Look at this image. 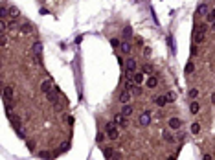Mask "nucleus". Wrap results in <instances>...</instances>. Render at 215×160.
<instances>
[{
	"instance_id": "1",
	"label": "nucleus",
	"mask_w": 215,
	"mask_h": 160,
	"mask_svg": "<svg viewBox=\"0 0 215 160\" xmlns=\"http://www.w3.org/2000/svg\"><path fill=\"white\" fill-rule=\"evenodd\" d=\"M7 118H9V122H11L13 129L17 131V134L20 138H24V129H22V122H20V118H18L17 114H11V112H7Z\"/></svg>"
},
{
	"instance_id": "2",
	"label": "nucleus",
	"mask_w": 215,
	"mask_h": 160,
	"mask_svg": "<svg viewBox=\"0 0 215 160\" xmlns=\"http://www.w3.org/2000/svg\"><path fill=\"white\" fill-rule=\"evenodd\" d=\"M204 37H206V26H195L193 28V42H195V44L202 42Z\"/></svg>"
},
{
	"instance_id": "3",
	"label": "nucleus",
	"mask_w": 215,
	"mask_h": 160,
	"mask_svg": "<svg viewBox=\"0 0 215 160\" xmlns=\"http://www.w3.org/2000/svg\"><path fill=\"white\" fill-rule=\"evenodd\" d=\"M105 129H107V134H109L110 140H116V138H118V129H116V123L114 122H109V123L105 125Z\"/></svg>"
},
{
	"instance_id": "4",
	"label": "nucleus",
	"mask_w": 215,
	"mask_h": 160,
	"mask_svg": "<svg viewBox=\"0 0 215 160\" xmlns=\"http://www.w3.org/2000/svg\"><path fill=\"white\" fill-rule=\"evenodd\" d=\"M138 123L142 125V127L149 125V123H151V112H149V111H144L142 114H140V118H138Z\"/></svg>"
},
{
	"instance_id": "5",
	"label": "nucleus",
	"mask_w": 215,
	"mask_h": 160,
	"mask_svg": "<svg viewBox=\"0 0 215 160\" xmlns=\"http://www.w3.org/2000/svg\"><path fill=\"white\" fill-rule=\"evenodd\" d=\"M114 123H116L118 127H127V118H125L121 112H118V114L114 116Z\"/></svg>"
},
{
	"instance_id": "6",
	"label": "nucleus",
	"mask_w": 215,
	"mask_h": 160,
	"mask_svg": "<svg viewBox=\"0 0 215 160\" xmlns=\"http://www.w3.org/2000/svg\"><path fill=\"white\" fill-rule=\"evenodd\" d=\"M125 70H127V72H131V74L136 72V61H134L133 57H129V59L125 61Z\"/></svg>"
},
{
	"instance_id": "7",
	"label": "nucleus",
	"mask_w": 215,
	"mask_h": 160,
	"mask_svg": "<svg viewBox=\"0 0 215 160\" xmlns=\"http://www.w3.org/2000/svg\"><path fill=\"white\" fill-rule=\"evenodd\" d=\"M144 79H145V72H134V74H133V81H134L136 85H144V83H145Z\"/></svg>"
},
{
	"instance_id": "8",
	"label": "nucleus",
	"mask_w": 215,
	"mask_h": 160,
	"mask_svg": "<svg viewBox=\"0 0 215 160\" xmlns=\"http://www.w3.org/2000/svg\"><path fill=\"white\" fill-rule=\"evenodd\" d=\"M167 125H169V129H173V131H178L180 127H182V122H180V118H171V120L167 122Z\"/></svg>"
},
{
	"instance_id": "9",
	"label": "nucleus",
	"mask_w": 215,
	"mask_h": 160,
	"mask_svg": "<svg viewBox=\"0 0 215 160\" xmlns=\"http://www.w3.org/2000/svg\"><path fill=\"white\" fill-rule=\"evenodd\" d=\"M15 96V88L11 87V85H6L4 87V100H11Z\"/></svg>"
},
{
	"instance_id": "10",
	"label": "nucleus",
	"mask_w": 215,
	"mask_h": 160,
	"mask_svg": "<svg viewBox=\"0 0 215 160\" xmlns=\"http://www.w3.org/2000/svg\"><path fill=\"white\" fill-rule=\"evenodd\" d=\"M46 98H48V101L55 103V101H57V88H55V87H52V88L46 92Z\"/></svg>"
},
{
	"instance_id": "11",
	"label": "nucleus",
	"mask_w": 215,
	"mask_h": 160,
	"mask_svg": "<svg viewBox=\"0 0 215 160\" xmlns=\"http://www.w3.org/2000/svg\"><path fill=\"white\" fill-rule=\"evenodd\" d=\"M120 50H121V53H125V55H131V52H133V46H131V42L123 41V42H121V46H120Z\"/></svg>"
},
{
	"instance_id": "12",
	"label": "nucleus",
	"mask_w": 215,
	"mask_h": 160,
	"mask_svg": "<svg viewBox=\"0 0 215 160\" xmlns=\"http://www.w3.org/2000/svg\"><path fill=\"white\" fill-rule=\"evenodd\" d=\"M133 112H134V109H133V107L129 105V103H125V105H123V109H121V114L125 116V118H131Z\"/></svg>"
},
{
	"instance_id": "13",
	"label": "nucleus",
	"mask_w": 215,
	"mask_h": 160,
	"mask_svg": "<svg viewBox=\"0 0 215 160\" xmlns=\"http://www.w3.org/2000/svg\"><path fill=\"white\" fill-rule=\"evenodd\" d=\"M52 87H53V83H52V79H50V77H48V79H44V81L40 83V90L44 92V94H46V92H48Z\"/></svg>"
},
{
	"instance_id": "14",
	"label": "nucleus",
	"mask_w": 215,
	"mask_h": 160,
	"mask_svg": "<svg viewBox=\"0 0 215 160\" xmlns=\"http://www.w3.org/2000/svg\"><path fill=\"white\" fill-rule=\"evenodd\" d=\"M129 100H131V92H129V88H127V90H123L120 94V103L125 105V103H129Z\"/></svg>"
},
{
	"instance_id": "15",
	"label": "nucleus",
	"mask_w": 215,
	"mask_h": 160,
	"mask_svg": "<svg viewBox=\"0 0 215 160\" xmlns=\"http://www.w3.org/2000/svg\"><path fill=\"white\" fill-rule=\"evenodd\" d=\"M31 52H33L35 55H40V53H42V42H40V41L33 42V46H31Z\"/></svg>"
},
{
	"instance_id": "16",
	"label": "nucleus",
	"mask_w": 215,
	"mask_h": 160,
	"mask_svg": "<svg viewBox=\"0 0 215 160\" xmlns=\"http://www.w3.org/2000/svg\"><path fill=\"white\" fill-rule=\"evenodd\" d=\"M162 136H164V140H166L167 144H173V142H175V136L171 134L167 129H164V131H162Z\"/></svg>"
},
{
	"instance_id": "17",
	"label": "nucleus",
	"mask_w": 215,
	"mask_h": 160,
	"mask_svg": "<svg viewBox=\"0 0 215 160\" xmlns=\"http://www.w3.org/2000/svg\"><path fill=\"white\" fill-rule=\"evenodd\" d=\"M189 111H191V114H199V112H200V105L193 100V103L189 105Z\"/></svg>"
},
{
	"instance_id": "18",
	"label": "nucleus",
	"mask_w": 215,
	"mask_h": 160,
	"mask_svg": "<svg viewBox=\"0 0 215 160\" xmlns=\"http://www.w3.org/2000/svg\"><path fill=\"white\" fill-rule=\"evenodd\" d=\"M147 87H149V88H156V87H158V79H156L155 76H151V77L147 79Z\"/></svg>"
},
{
	"instance_id": "19",
	"label": "nucleus",
	"mask_w": 215,
	"mask_h": 160,
	"mask_svg": "<svg viewBox=\"0 0 215 160\" xmlns=\"http://www.w3.org/2000/svg\"><path fill=\"white\" fill-rule=\"evenodd\" d=\"M18 15H20V9L18 7H15V6L9 7V17H11V18H17Z\"/></svg>"
},
{
	"instance_id": "20",
	"label": "nucleus",
	"mask_w": 215,
	"mask_h": 160,
	"mask_svg": "<svg viewBox=\"0 0 215 160\" xmlns=\"http://www.w3.org/2000/svg\"><path fill=\"white\" fill-rule=\"evenodd\" d=\"M155 103H156L158 107H164V105L167 103V98H166V96H158V98H155Z\"/></svg>"
},
{
	"instance_id": "21",
	"label": "nucleus",
	"mask_w": 215,
	"mask_h": 160,
	"mask_svg": "<svg viewBox=\"0 0 215 160\" xmlns=\"http://www.w3.org/2000/svg\"><path fill=\"white\" fill-rule=\"evenodd\" d=\"M131 94H134V96H140V94H142V88H140V85H136V83L131 85Z\"/></svg>"
},
{
	"instance_id": "22",
	"label": "nucleus",
	"mask_w": 215,
	"mask_h": 160,
	"mask_svg": "<svg viewBox=\"0 0 215 160\" xmlns=\"http://www.w3.org/2000/svg\"><path fill=\"white\" fill-rule=\"evenodd\" d=\"M199 15H206L208 17V13H210V9H208V6L206 4H202V6H199V11H197Z\"/></svg>"
},
{
	"instance_id": "23",
	"label": "nucleus",
	"mask_w": 215,
	"mask_h": 160,
	"mask_svg": "<svg viewBox=\"0 0 215 160\" xmlns=\"http://www.w3.org/2000/svg\"><path fill=\"white\" fill-rule=\"evenodd\" d=\"M40 158H53V156H57V153H50V151H40L39 153Z\"/></svg>"
},
{
	"instance_id": "24",
	"label": "nucleus",
	"mask_w": 215,
	"mask_h": 160,
	"mask_svg": "<svg viewBox=\"0 0 215 160\" xmlns=\"http://www.w3.org/2000/svg\"><path fill=\"white\" fill-rule=\"evenodd\" d=\"M193 70H195V65H193V63L191 61H188V65H186V68H184V72L188 74V76H189V74H193Z\"/></svg>"
},
{
	"instance_id": "25",
	"label": "nucleus",
	"mask_w": 215,
	"mask_h": 160,
	"mask_svg": "<svg viewBox=\"0 0 215 160\" xmlns=\"http://www.w3.org/2000/svg\"><path fill=\"white\" fill-rule=\"evenodd\" d=\"M199 94H200L199 88H189V94H188V96H189L191 100H197V98H199Z\"/></svg>"
},
{
	"instance_id": "26",
	"label": "nucleus",
	"mask_w": 215,
	"mask_h": 160,
	"mask_svg": "<svg viewBox=\"0 0 215 160\" xmlns=\"http://www.w3.org/2000/svg\"><path fill=\"white\" fill-rule=\"evenodd\" d=\"M191 133H193V134H199V133H200V123H197V122L191 123Z\"/></svg>"
},
{
	"instance_id": "27",
	"label": "nucleus",
	"mask_w": 215,
	"mask_h": 160,
	"mask_svg": "<svg viewBox=\"0 0 215 160\" xmlns=\"http://www.w3.org/2000/svg\"><path fill=\"white\" fill-rule=\"evenodd\" d=\"M166 98H167V103H173V101L177 100V94H175V92H167Z\"/></svg>"
},
{
	"instance_id": "28",
	"label": "nucleus",
	"mask_w": 215,
	"mask_h": 160,
	"mask_svg": "<svg viewBox=\"0 0 215 160\" xmlns=\"http://www.w3.org/2000/svg\"><path fill=\"white\" fill-rule=\"evenodd\" d=\"M22 31H24V33H31V31H33V28H31L29 22H24V24H22Z\"/></svg>"
},
{
	"instance_id": "29",
	"label": "nucleus",
	"mask_w": 215,
	"mask_h": 160,
	"mask_svg": "<svg viewBox=\"0 0 215 160\" xmlns=\"http://www.w3.org/2000/svg\"><path fill=\"white\" fill-rule=\"evenodd\" d=\"M18 28V22H17V18H11V20H9V29H11V31H15Z\"/></svg>"
},
{
	"instance_id": "30",
	"label": "nucleus",
	"mask_w": 215,
	"mask_h": 160,
	"mask_svg": "<svg viewBox=\"0 0 215 160\" xmlns=\"http://www.w3.org/2000/svg\"><path fill=\"white\" fill-rule=\"evenodd\" d=\"M0 44H2V48H4V50L7 48V35H6V33H2V39H0Z\"/></svg>"
},
{
	"instance_id": "31",
	"label": "nucleus",
	"mask_w": 215,
	"mask_h": 160,
	"mask_svg": "<svg viewBox=\"0 0 215 160\" xmlns=\"http://www.w3.org/2000/svg\"><path fill=\"white\" fill-rule=\"evenodd\" d=\"M110 44H112L114 48H120V46H121V42H120V39H110Z\"/></svg>"
},
{
	"instance_id": "32",
	"label": "nucleus",
	"mask_w": 215,
	"mask_h": 160,
	"mask_svg": "<svg viewBox=\"0 0 215 160\" xmlns=\"http://www.w3.org/2000/svg\"><path fill=\"white\" fill-rule=\"evenodd\" d=\"M208 20H210V22H213V20H215V7H213L211 11L208 13Z\"/></svg>"
},
{
	"instance_id": "33",
	"label": "nucleus",
	"mask_w": 215,
	"mask_h": 160,
	"mask_svg": "<svg viewBox=\"0 0 215 160\" xmlns=\"http://www.w3.org/2000/svg\"><path fill=\"white\" fill-rule=\"evenodd\" d=\"M103 155H105V158H112V156H114L112 149H105V153H103Z\"/></svg>"
},
{
	"instance_id": "34",
	"label": "nucleus",
	"mask_w": 215,
	"mask_h": 160,
	"mask_svg": "<svg viewBox=\"0 0 215 160\" xmlns=\"http://www.w3.org/2000/svg\"><path fill=\"white\" fill-rule=\"evenodd\" d=\"M68 147H70V142H64V144H61V149H59V151H68Z\"/></svg>"
},
{
	"instance_id": "35",
	"label": "nucleus",
	"mask_w": 215,
	"mask_h": 160,
	"mask_svg": "<svg viewBox=\"0 0 215 160\" xmlns=\"http://www.w3.org/2000/svg\"><path fill=\"white\" fill-rule=\"evenodd\" d=\"M144 72H145V74H151V72H153V66H151V65H145V66H144Z\"/></svg>"
},
{
	"instance_id": "36",
	"label": "nucleus",
	"mask_w": 215,
	"mask_h": 160,
	"mask_svg": "<svg viewBox=\"0 0 215 160\" xmlns=\"http://www.w3.org/2000/svg\"><path fill=\"white\" fill-rule=\"evenodd\" d=\"M98 142H99V144H103V142H105V134H103V133H99V134H98Z\"/></svg>"
},
{
	"instance_id": "37",
	"label": "nucleus",
	"mask_w": 215,
	"mask_h": 160,
	"mask_svg": "<svg viewBox=\"0 0 215 160\" xmlns=\"http://www.w3.org/2000/svg\"><path fill=\"white\" fill-rule=\"evenodd\" d=\"M123 33H125V37H129V35H131V33H133V29H131V28H129V26H127V28L123 29Z\"/></svg>"
},
{
	"instance_id": "38",
	"label": "nucleus",
	"mask_w": 215,
	"mask_h": 160,
	"mask_svg": "<svg viewBox=\"0 0 215 160\" xmlns=\"http://www.w3.org/2000/svg\"><path fill=\"white\" fill-rule=\"evenodd\" d=\"M197 53H199V52H197V44L193 42V48H191V55H197Z\"/></svg>"
},
{
	"instance_id": "39",
	"label": "nucleus",
	"mask_w": 215,
	"mask_h": 160,
	"mask_svg": "<svg viewBox=\"0 0 215 160\" xmlns=\"http://www.w3.org/2000/svg\"><path fill=\"white\" fill-rule=\"evenodd\" d=\"M211 103H213V105H215V92H213V94H211Z\"/></svg>"
},
{
	"instance_id": "40",
	"label": "nucleus",
	"mask_w": 215,
	"mask_h": 160,
	"mask_svg": "<svg viewBox=\"0 0 215 160\" xmlns=\"http://www.w3.org/2000/svg\"><path fill=\"white\" fill-rule=\"evenodd\" d=\"M211 29H213V31H215V20H213V26H211Z\"/></svg>"
}]
</instances>
